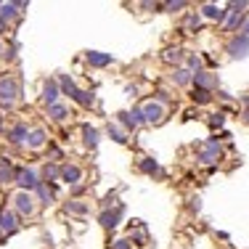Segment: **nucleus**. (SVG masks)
<instances>
[{
    "label": "nucleus",
    "instance_id": "1",
    "mask_svg": "<svg viewBox=\"0 0 249 249\" xmlns=\"http://www.w3.org/2000/svg\"><path fill=\"white\" fill-rule=\"evenodd\" d=\"M19 96V82L14 77H0V101L3 104H14Z\"/></svg>",
    "mask_w": 249,
    "mask_h": 249
},
{
    "label": "nucleus",
    "instance_id": "2",
    "mask_svg": "<svg viewBox=\"0 0 249 249\" xmlns=\"http://www.w3.org/2000/svg\"><path fill=\"white\" fill-rule=\"evenodd\" d=\"M228 53H231V58H247L249 56V37L247 35H236L228 43Z\"/></svg>",
    "mask_w": 249,
    "mask_h": 249
},
{
    "label": "nucleus",
    "instance_id": "3",
    "mask_svg": "<svg viewBox=\"0 0 249 249\" xmlns=\"http://www.w3.org/2000/svg\"><path fill=\"white\" fill-rule=\"evenodd\" d=\"M217 159H220V141L217 138H210L204 146V151L199 154V162L201 164H215Z\"/></svg>",
    "mask_w": 249,
    "mask_h": 249
},
{
    "label": "nucleus",
    "instance_id": "4",
    "mask_svg": "<svg viewBox=\"0 0 249 249\" xmlns=\"http://www.w3.org/2000/svg\"><path fill=\"white\" fill-rule=\"evenodd\" d=\"M16 183L21 186V191H32V188H37L40 186V180H37V175H35V170H19L16 173Z\"/></svg>",
    "mask_w": 249,
    "mask_h": 249
},
{
    "label": "nucleus",
    "instance_id": "5",
    "mask_svg": "<svg viewBox=\"0 0 249 249\" xmlns=\"http://www.w3.org/2000/svg\"><path fill=\"white\" fill-rule=\"evenodd\" d=\"M141 114H143V122H162L164 106L157 104V101H151V104H146L143 109H141Z\"/></svg>",
    "mask_w": 249,
    "mask_h": 249
},
{
    "label": "nucleus",
    "instance_id": "6",
    "mask_svg": "<svg viewBox=\"0 0 249 249\" xmlns=\"http://www.w3.org/2000/svg\"><path fill=\"white\" fill-rule=\"evenodd\" d=\"M191 82H194V88H201V90H210V93H212V88L217 85V80H215V77H212L210 72H204V69H199V72H194Z\"/></svg>",
    "mask_w": 249,
    "mask_h": 249
},
{
    "label": "nucleus",
    "instance_id": "7",
    "mask_svg": "<svg viewBox=\"0 0 249 249\" xmlns=\"http://www.w3.org/2000/svg\"><path fill=\"white\" fill-rule=\"evenodd\" d=\"M58 178H61L64 183H69V186H77L80 178H82V170L74 167V164H64V167L58 170Z\"/></svg>",
    "mask_w": 249,
    "mask_h": 249
},
{
    "label": "nucleus",
    "instance_id": "8",
    "mask_svg": "<svg viewBox=\"0 0 249 249\" xmlns=\"http://www.w3.org/2000/svg\"><path fill=\"white\" fill-rule=\"evenodd\" d=\"M14 201H16V210H19L21 215H32V212H35V199L29 196L27 191H19Z\"/></svg>",
    "mask_w": 249,
    "mask_h": 249
},
{
    "label": "nucleus",
    "instance_id": "9",
    "mask_svg": "<svg viewBox=\"0 0 249 249\" xmlns=\"http://www.w3.org/2000/svg\"><path fill=\"white\" fill-rule=\"evenodd\" d=\"M122 212H124V207L120 204L114 212H109V210H106V212H101V217H98V220H101V225H104V228H117V223H120Z\"/></svg>",
    "mask_w": 249,
    "mask_h": 249
},
{
    "label": "nucleus",
    "instance_id": "10",
    "mask_svg": "<svg viewBox=\"0 0 249 249\" xmlns=\"http://www.w3.org/2000/svg\"><path fill=\"white\" fill-rule=\"evenodd\" d=\"M120 122L124 124V127H138V124H143V114H141V109H133V111H124V114H120Z\"/></svg>",
    "mask_w": 249,
    "mask_h": 249
},
{
    "label": "nucleus",
    "instance_id": "11",
    "mask_svg": "<svg viewBox=\"0 0 249 249\" xmlns=\"http://www.w3.org/2000/svg\"><path fill=\"white\" fill-rule=\"evenodd\" d=\"M201 14H204L207 19H212V21H225V19H228V11L220 8V5H204Z\"/></svg>",
    "mask_w": 249,
    "mask_h": 249
},
{
    "label": "nucleus",
    "instance_id": "12",
    "mask_svg": "<svg viewBox=\"0 0 249 249\" xmlns=\"http://www.w3.org/2000/svg\"><path fill=\"white\" fill-rule=\"evenodd\" d=\"M88 64H90V67H109V64H111V56H109V53L90 51V53H88Z\"/></svg>",
    "mask_w": 249,
    "mask_h": 249
},
{
    "label": "nucleus",
    "instance_id": "13",
    "mask_svg": "<svg viewBox=\"0 0 249 249\" xmlns=\"http://www.w3.org/2000/svg\"><path fill=\"white\" fill-rule=\"evenodd\" d=\"M45 141H48V138H45L43 130H32V133H27V146H29V149H40Z\"/></svg>",
    "mask_w": 249,
    "mask_h": 249
},
{
    "label": "nucleus",
    "instance_id": "14",
    "mask_svg": "<svg viewBox=\"0 0 249 249\" xmlns=\"http://www.w3.org/2000/svg\"><path fill=\"white\" fill-rule=\"evenodd\" d=\"M61 90H64V93H67L69 98L74 101V98H77V93H80V88L74 85V80H72V77H69V74H64V77H61Z\"/></svg>",
    "mask_w": 249,
    "mask_h": 249
},
{
    "label": "nucleus",
    "instance_id": "15",
    "mask_svg": "<svg viewBox=\"0 0 249 249\" xmlns=\"http://www.w3.org/2000/svg\"><path fill=\"white\" fill-rule=\"evenodd\" d=\"M8 141L11 143H24L27 141V124H16V127L8 133Z\"/></svg>",
    "mask_w": 249,
    "mask_h": 249
},
{
    "label": "nucleus",
    "instance_id": "16",
    "mask_svg": "<svg viewBox=\"0 0 249 249\" xmlns=\"http://www.w3.org/2000/svg\"><path fill=\"white\" fill-rule=\"evenodd\" d=\"M82 135H85V138H82V141H85V146H90V149H96V146H98V130L96 127H88V124H85V127H82Z\"/></svg>",
    "mask_w": 249,
    "mask_h": 249
},
{
    "label": "nucleus",
    "instance_id": "17",
    "mask_svg": "<svg viewBox=\"0 0 249 249\" xmlns=\"http://www.w3.org/2000/svg\"><path fill=\"white\" fill-rule=\"evenodd\" d=\"M56 98H58V85H56V82H48L45 90H43V101L48 106H53V104H56Z\"/></svg>",
    "mask_w": 249,
    "mask_h": 249
},
{
    "label": "nucleus",
    "instance_id": "18",
    "mask_svg": "<svg viewBox=\"0 0 249 249\" xmlns=\"http://www.w3.org/2000/svg\"><path fill=\"white\" fill-rule=\"evenodd\" d=\"M0 231H16V217L11 212H0Z\"/></svg>",
    "mask_w": 249,
    "mask_h": 249
},
{
    "label": "nucleus",
    "instance_id": "19",
    "mask_svg": "<svg viewBox=\"0 0 249 249\" xmlns=\"http://www.w3.org/2000/svg\"><path fill=\"white\" fill-rule=\"evenodd\" d=\"M183 58H186V53H183L180 48H170V51H164V61H170V64H180Z\"/></svg>",
    "mask_w": 249,
    "mask_h": 249
},
{
    "label": "nucleus",
    "instance_id": "20",
    "mask_svg": "<svg viewBox=\"0 0 249 249\" xmlns=\"http://www.w3.org/2000/svg\"><path fill=\"white\" fill-rule=\"evenodd\" d=\"M48 114H51L56 122H61V120H67V114H69V111L64 109L61 104H53V106H48Z\"/></svg>",
    "mask_w": 249,
    "mask_h": 249
},
{
    "label": "nucleus",
    "instance_id": "21",
    "mask_svg": "<svg viewBox=\"0 0 249 249\" xmlns=\"http://www.w3.org/2000/svg\"><path fill=\"white\" fill-rule=\"evenodd\" d=\"M191 69H175V74H173V80L178 82V85H188L191 82Z\"/></svg>",
    "mask_w": 249,
    "mask_h": 249
},
{
    "label": "nucleus",
    "instance_id": "22",
    "mask_svg": "<svg viewBox=\"0 0 249 249\" xmlns=\"http://www.w3.org/2000/svg\"><path fill=\"white\" fill-rule=\"evenodd\" d=\"M35 191H37V196L43 199V204H51V201H53V191H51L48 186H45V183H40V186L35 188Z\"/></svg>",
    "mask_w": 249,
    "mask_h": 249
},
{
    "label": "nucleus",
    "instance_id": "23",
    "mask_svg": "<svg viewBox=\"0 0 249 249\" xmlns=\"http://www.w3.org/2000/svg\"><path fill=\"white\" fill-rule=\"evenodd\" d=\"M191 98L196 101V104H210V98H212V93L210 90H201V88H194V93H191Z\"/></svg>",
    "mask_w": 249,
    "mask_h": 249
},
{
    "label": "nucleus",
    "instance_id": "24",
    "mask_svg": "<svg viewBox=\"0 0 249 249\" xmlns=\"http://www.w3.org/2000/svg\"><path fill=\"white\" fill-rule=\"evenodd\" d=\"M141 170H143V173H149V175H154V173H159V164H157V159L146 157L143 162H141Z\"/></svg>",
    "mask_w": 249,
    "mask_h": 249
},
{
    "label": "nucleus",
    "instance_id": "25",
    "mask_svg": "<svg viewBox=\"0 0 249 249\" xmlns=\"http://www.w3.org/2000/svg\"><path fill=\"white\" fill-rule=\"evenodd\" d=\"M16 16V3H5V5H0V19H14Z\"/></svg>",
    "mask_w": 249,
    "mask_h": 249
},
{
    "label": "nucleus",
    "instance_id": "26",
    "mask_svg": "<svg viewBox=\"0 0 249 249\" xmlns=\"http://www.w3.org/2000/svg\"><path fill=\"white\" fill-rule=\"evenodd\" d=\"M67 212H74V215H85V212H88V204H82V201H67Z\"/></svg>",
    "mask_w": 249,
    "mask_h": 249
},
{
    "label": "nucleus",
    "instance_id": "27",
    "mask_svg": "<svg viewBox=\"0 0 249 249\" xmlns=\"http://www.w3.org/2000/svg\"><path fill=\"white\" fill-rule=\"evenodd\" d=\"M228 14H231V19H228V24H225L228 29H236V27L244 24V16H241V14H233V11H228Z\"/></svg>",
    "mask_w": 249,
    "mask_h": 249
},
{
    "label": "nucleus",
    "instance_id": "28",
    "mask_svg": "<svg viewBox=\"0 0 249 249\" xmlns=\"http://www.w3.org/2000/svg\"><path fill=\"white\" fill-rule=\"evenodd\" d=\"M16 180V173L11 167H0V183H14Z\"/></svg>",
    "mask_w": 249,
    "mask_h": 249
},
{
    "label": "nucleus",
    "instance_id": "29",
    "mask_svg": "<svg viewBox=\"0 0 249 249\" xmlns=\"http://www.w3.org/2000/svg\"><path fill=\"white\" fill-rule=\"evenodd\" d=\"M77 104H80V106H93V96H90V93H88V90H80V93H77Z\"/></svg>",
    "mask_w": 249,
    "mask_h": 249
},
{
    "label": "nucleus",
    "instance_id": "30",
    "mask_svg": "<svg viewBox=\"0 0 249 249\" xmlns=\"http://www.w3.org/2000/svg\"><path fill=\"white\" fill-rule=\"evenodd\" d=\"M109 135L117 141V143H124V141H127V138H124V133H122L120 127H117V124H109Z\"/></svg>",
    "mask_w": 249,
    "mask_h": 249
},
{
    "label": "nucleus",
    "instance_id": "31",
    "mask_svg": "<svg viewBox=\"0 0 249 249\" xmlns=\"http://www.w3.org/2000/svg\"><path fill=\"white\" fill-rule=\"evenodd\" d=\"M43 178H45V180H56V178H58V167H53V164H45Z\"/></svg>",
    "mask_w": 249,
    "mask_h": 249
},
{
    "label": "nucleus",
    "instance_id": "32",
    "mask_svg": "<svg viewBox=\"0 0 249 249\" xmlns=\"http://www.w3.org/2000/svg\"><path fill=\"white\" fill-rule=\"evenodd\" d=\"M188 67H191V74L201 69V58L199 56H188Z\"/></svg>",
    "mask_w": 249,
    "mask_h": 249
},
{
    "label": "nucleus",
    "instance_id": "33",
    "mask_svg": "<svg viewBox=\"0 0 249 249\" xmlns=\"http://www.w3.org/2000/svg\"><path fill=\"white\" fill-rule=\"evenodd\" d=\"M210 122H212V124H215V127H220V124L225 122V117L220 114V111H217V114H212V120H210Z\"/></svg>",
    "mask_w": 249,
    "mask_h": 249
},
{
    "label": "nucleus",
    "instance_id": "34",
    "mask_svg": "<svg viewBox=\"0 0 249 249\" xmlns=\"http://www.w3.org/2000/svg\"><path fill=\"white\" fill-rule=\"evenodd\" d=\"M114 249H130V241H127V239L117 241V244H114Z\"/></svg>",
    "mask_w": 249,
    "mask_h": 249
},
{
    "label": "nucleus",
    "instance_id": "35",
    "mask_svg": "<svg viewBox=\"0 0 249 249\" xmlns=\"http://www.w3.org/2000/svg\"><path fill=\"white\" fill-rule=\"evenodd\" d=\"M199 21H201V19H199V14H196V16H191V19H188V27H199Z\"/></svg>",
    "mask_w": 249,
    "mask_h": 249
},
{
    "label": "nucleus",
    "instance_id": "36",
    "mask_svg": "<svg viewBox=\"0 0 249 249\" xmlns=\"http://www.w3.org/2000/svg\"><path fill=\"white\" fill-rule=\"evenodd\" d=\"M167 8H170V11H175V8H186V3H170Z\"/></svg>",
    "mask_w": 249,
    "mask_h": 249
},
{
    "label": "nucleus",
    "instance_id": "37",
    "mask_svg": "<svg viewBox=\"0 0 249 249\" xmlns=\"http://www.w3.org/2000/svg\"><path fill=\"white\" fill-rule=\"evenodd\" d=\"M241 35H247V37H249V19L244 21V27H241Z\"/></svg>",
    "mask_w": 249,
    "mask_h": 249
},
{
    "label": "nucleus",
    "instance_id": "38",
    "mask_svg": "<svg viewBox=\"0 0 249 249\" xmlns=\"http://www.w3.org/2000/svg\"><path fill=\"white\" fill-rule=\"evenodd\" d=\"M244 122H247V124H249V109H247V111H244Z\"/></svg>",
    "mask_w": 249,
    "mask_h": 249
},
{
    "label": "nucleus",
    "instance_id": "39",
    "mask_svg": "<svg viewBox=\"0 0 249 249\" xmlns=\"http://www.w3.org/2000/svg\"><path fill=\"white\" fill-rule=\"evenodd\" d=\"M3 29H5V21H3V19H0V32H3Z\"/></svg>",
    "mask_w": 249,
    "mask_h": 249
},
{
    "label": "nucleus",
    "instance_id": "40",
    "mask_svg": "<svg viewBox=\"0 0 249 249\" xmlns=\"http://www.w3.org/2000/svg\"><path fill=\"white\" fill-rule=\"evenodd\" d=\"M0 56H3V45H0Z\"/></svg>",
    "mask_w": 249,
    "mask_h": 249
},
{
    "label": "nucleus",
    "instance_id": "41",
    "mask_svg": "<svg viewBox=\"0 0 249 249\" xmlns=\"http://www.w3.org/2000/svg\"><path fill=\"white\" fill-rule=\"evenodd\" d=\"M0 239H3V233H0Z\"/></svg>",
    "mask_w": 249,
    "mask_h": 249
}]
</instances>
